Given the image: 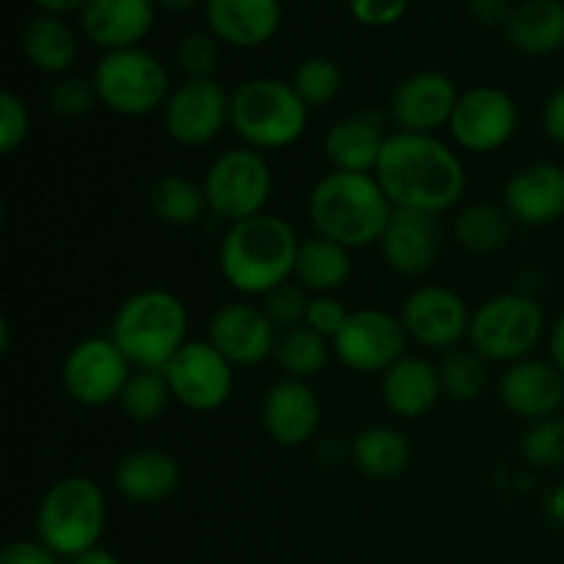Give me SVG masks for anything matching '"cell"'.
Wrapping results in <instances>:
<instances>
[{"label": "cell", "instance_id": "48", "mask_svg": "<svg viewBox=\"0 0 564 564\" xmlns=\"http://www.w3.org/2000/svg\"><path fill=\"white\" fill-rule=\"evenodd\" d=\"M33 3L42 9V14L64 17L72 14V11H83V6H86L88 0H33Z\"/></svg>", "mask_w": 564, "mask_h": 564}, {"label": "cell", "instance_id": "34", "mask_svg": "<svg viewBox=\"0 0 564 564\" xmlns=\"http://www.w3.org/2000/svg\"><path fill=\"white\" fill-rule=\"evenodd\" d=\"M171 400H174V394H171L169 380L160 369H135L127 380L124 391H121L119 405L127 419L149 424L163 416Z\"/></svg>", "mask_w": 564, "mask_h": 564}, {"label": "cell", "instance_id": "32", "mask_svg": "<svg viewBox=\"0 0 564 564\" xmlns=\"http://www.w3.org/2000/svg\"><path fill=\"white\" fill-rule=\"evenodd\" d=\"M330 352H334V345L325 336L314 334L308 325H297V328L281 330L273 358L284 369L286 378L312 380L328 367Z\"/></svg>", "mask_w": 564, "mask_h": 564}, {"label": "cell", "instance_id": "1", "mask_svg": "<svg viewBox=\"0 0 564 564\" xmlns=\"http://www.w3.org/2000/svg\"><path fill=\"white\" fill-rule=\"evenodd\" d=\"M394 209L438 215L457 207L466 193V165L438 135L391 132L375 169Z\"/></svg>", "mask_w": 564, "mask_h": 564}, {"label": "cell", "instance_id": "5", "mask_svg": "<svg viewBox=\"0 0 564 564\" xmlns=\"http://www.w3.org/2000/svg\"><path fill=\"white\" fill-rule=\"evenodd\" d=\"M308 105L292 83L279 77H253L231 91L229 127L242 147L257 152L286 149L303 138L308 127Z\"/></svg>", "mask_w": 564, "mask_h": 564}, {"label": "cell", "instance_id": "38", "mask_svg": "<svg viewBox=\"0 0 564 564\" xmlns=\"http://www.w3.org/2000/svg\"><path fill=\"white\" fill-rule=\"evenodd\" d=\"M521 455L534 468H556L564 463V419L551 416L529 424L521 438Z\"/></svg>", "mask_w": 564, "mask_h": 564}, {"label": "cell", "instance_id": "12", "mask_svg": "<svg viewBox=\"0 0 564 564\" xmlns=\"http://www.w3.org/2000/svg\"><path fill=\"white\" fill-rule=\"evenodd\" d=\"M330 345L334 356L352 372L383 375L402 356H408V330L402 319L386 308H352L345 328Z\"/></svg>", "mask_w": 564, "mask_h": 564}, {"label": "cell", "instance_id": "39", "mask_svg": "<svg viewBox=\"0 0 564 564\" xmlns=\"http://www.w3.org/2000/svg\"><path fill=\"white\" fill-rule=\"evenodd\" d=\"M308 301H312V295H308V292L303 290L295 279H292V281H286V284L275 286L273 292H268L262 301V308L275 328L290 330V328H297V325L306 323Z\"/></svg>", "mask_w": 564, "mask_h": 564}, {"label": "cell", "instance_id": "19", "mask_svg": "<svg viewBox=\"0 0 564 564\" xmlns=\"http://www.w3.org/2000/svg\"><path fill=\"white\" fill-rule=\"evenodd\" d=\"M499 400L512 416L529 424L551 419L564 405V375L551 361L523 358L501 375Z\"/></svg>", "mask_w": 564, "mask_h": 564}, {"label": "cell", "instance_id": "43", "mask_svg": "<svg viewBox=\"0 0 564 564\" xmlns=\"http://www.w3.org/2000/svg\"><path fill=\"white\" fill-rule=\"evenodd\" d=\"M411 0H347L352 17H356L361 25L369 28H389L397 20H402V14L408 11Z\"/></svg>", "mask_w": 564, "mask_h": 564}, {"label": "cell", "instance_id": "49", "mask_svg": "<svg viewBox=\"0 0 564 564\" xmlns=\"http://www.w3.org/2000/svg\"><path fill=\"white\" fill-rule=\"evenodd\" d=\"M69 564H121V560L105 549H91V551H86V554L69 560Z\"/></svg>", "mask_w": 564, "mask_h": 564}, {"label": "cell", "instance_id": "28", "mask_svg": "<svg viewBox=\"0 0 564 564\" xmlns=\"http://www.w3.org/2000/svg\"><path fill=\"white\" fill-rule=\"evenodd\" d=\"M507 39L527 55H551L564 47L562 0H527L507 20Z\"/></svg>", "mask_w": 564, "mask_h": 564}, {"label": "cell", "instance_id": "30", "mask_svg": "<svg viewBox=\"0 0 564 564\" xmlns=\"http://www.w3.org/2000/svg\"><path fill=\"white\" fill-rule=\"evenodd\" d=\"M22 50L44 75H66L75 66L77 39L61 17L39 14L22 31Z\"/></svg>", "mask_w": 564, "mask_h": 564}, {"label": "cell", "instance_id": "47", "mask_svg": "<svg viewBox=\"0 0 564 564\" xmlns=\"http://www.w3.org/2000/svg\"><path fill=\"white\" fill-rule=\"evenodd\" d=\"M549 350H551V364H554V367L564 375V312L556 317V323L551 325Z\"/></svg>", "mask_w": 564, "mask_h": 564}, {"label": "cell", "instance_id": "46", "mask_svg": "<svg viewBox=\"0 0 564 564\" xmlns=\"http://www.w3.org/2000/svg\"><path fill=\"white\" fill-rule=\"evenodd\" d=\"M543 130L545 135L551 138L554 143L564 147V83L545 99L543 108Z\"/></svg>", "mask_w": 564, "mask_h": 564}, {"label": "cell", "instance_id": "37", "mask_svg": "<svg viewBox=\"0 0 564 564\" xmlns=\"http://www.w3.org/2000/svg\"><path fill=\"white\" fill-rule=\"evenodd\" d=\"M176 66L185 80H215L220 66V39L213 31H191L176 44Z\"/></svg>", "mask_w": 564, "mask_h": 564}, {"label": "cell", "instance_id": "23", "mask_svg": "<svg viewBox=\"0 0 564 564\" xmlns=\"http://www.w3.org/2000/svg\"><path fill=\"white\" fill-rule=\"evenodd\" d=\"M182 482V468L171 452L135 449L127 452L113 474V485L121 499L132 505H158L176 494Z\"/></svg>", "mask_w": 564, "mask_h": 564}, {"label": "cell", "instance_id": "51", "mask_svg": "<svg viewBox=\"0 0 564 564\" xmlns=\"http://www.w3.org/2000/svg\"><path fill=\"white\" fill-rule=\"evenodd\" d=\"M549 516L554 518L556 523H564V485L549 496Z\"/></svg>", "mask_w": 564, "mask_h": 564}, {"label": "cell", "instance_id": "26", "mask_svg": "<svg viewBox=\"0 0 564 564\" xmlns=\"http://www.w3.org/2000/svg\"><path fill=\"white\" fill-rule=\"evenodd\" d=\"M383 121L378 113H352L336 121L325 135L323 149L334 171H350V174H375L378 160L386 147Z\"/></svg>", "mask_w": 564, "mask_h": 564}, {"label": "cell", "instance_id": "11", "mask_svg": "<svg viewBox=\"0 0 564 564\" xmlns=\"http://www.w3.org/2000/svg\"><path fill=\"white\" fill-rule=\"evenodd\" d=\"M171 394L182 408L213 413L235 394V364L209 339H191L163 369Z\"/></svg>", "mask_w": 564, "mask_h": 564}, {"label": "cell", "instance_id": "31", "mask_svg": "<svg viewBox=\"0 0 564 564\" xmlns=\"http://www.w3.org/2000/svg\"><path fill=\"white\" fill-rule=\"evenodd\" d=\"M149 207L165 226H191L209 209L202 182L185 174L160 176L149 193Z\"/></svg>", "mask_w": 564, "mask_h": 564}, {"label": "cell", "instance_id": "42", "mask_svg": "<svg viewBox=\"0 0 564 564\" xmlns=\"http://www.w3.org/2000/svg\"><path fill=\"white\" fill-rule=\"evenodd\" d=\"M347 317H350V308H347L336 295H312V301H308L306 323L303 325H308L314 334L334 341L336 334L345 328Z\"/></svg>", "mask_w": 564, "mask_h": 564}, {"label": "cell", "instance_id": "14", "mask_svg": "<svg viewBox=\"0 0 564 564\" xmlns=\"http://www.w3.org/2000/svg\"><path fill=\"white\" fill-rule=\"evenodd\" d=\"M471 308L446 286H419L405 297L400 319L408 330V339L427 350H455L471 330Z\"/></svg>", "mask_w": 564, "mask_h": 564}, {"label": "cell", "instance_id": "2", "mask_svg": "<svg viewBox=\"0 0 564 564\" xmlns=\"http://www.w3.org/2000/svg\"><path fill=\"white\" fill-rule=\"evenodd\" d=\"M301 237L281 215L259 213L231 224L218 248L220 275L246 297H264L295 279Z\"/></svg>", "mask_w": 564, "mask_h": 564}, {"label": "cell", "instance_id": "20", "mask_svg": "<svg viewBox=\"0 0 564 564\" xmlns=\"http://www.w3.org/2000/svg\"><path fill=\"white\" fill-rule=\"evenodd\" d=\"M323 419V405L308 380L281 378L262 400V427L270 438L286 449L308 444Z\"/></svg>", "mask_w": 564, "mask_h": 564}, {"label": "cell", "instance_id": "4", "mask_svg": "<svg viewBox=\"0 0 564 564\" xmlns=\"http://www.w3.org/2000/svg\"><path fill=\"white\" fill-rule=\"evenodd\" d=\"M191 314L185 301L169 290H141L121 301L108 336L135 369H160L187 345Z\"/></svg>", "mask_w": 564, "mask_h": 564}, {"label": "cell", "instance_id": "15", "mask_svg": "<svg viewBox=\"0 0 564 564\" xmlns=\"http://www.w3.org/2000/svg\"><path fill=\"white\" fill-rule=\"evenodd\" d=\"M231 94L215 80H185L171 91L163 108V127L180 147H207L229 127Z\"/></svg>", "mask_w": 564, "mask_h": 564}, {"label": "cell", "instance_id": "8", "mask_svg": "<svg viewBox=\"0 0 564 564\" xmlns=\"http://www.w3.org/2000/svg\"><path fill=\"white\" fill-rule=\"evenodd\" d=\"M99 105L119 116L141 119L165 108L171 97V77L163 61L141 47L110 50L99 58L91 75Z\"/></svg>", "mask_w": 564, "mask_h": 564}, {"label": "cell", "instance_id": "16", "mask_svg": "<svg viewBox=\"0 0 564 564\" xmlns=\"http://www.w3.org/2000/svg\"><path fill=\"white\" fill-rule=\"evenodd\" d=\"M281 330L270 323L262 306L248 301H231L215 308L207 325V339L229 358L235 367H259L273 358Z\"/></svg>", "mask_w": 564, "mask_h": 564}, {"label": "cell", "instance_id": "24", "mask_svg": "<svg viewBox=\"0 0 564 564\" xmlns=\"http://www.w3.org/2000/svg\"><path fill=\"white\" fill-rule=\"evenodd\" d=\"M207 25L231 47H259L281 28V0H207Z\"/></svg>", "mask_w": 564, "mask_h": 564}, {"label": "cell", "instance_id": "7", "mask_svg": "<svg viewBox=\"0 0 564 564\" xmlns=\"http://www.w3.org/2000/svg\"><path fill=\"white\" fill-rule=\"evenodd\" d=\"M545 334V312L534 297L521 292L494 295L471 314L468 347L488 364H516L532 358Z\"/></svg>", "mask_w": 564, "mask_h": 564}, {"label": "cell", "instance_id": "29", "mask_svg": "<svg viewBox=\"0 0 564 564\" xmlns=\"http://www.w3.org/2000/svg\"><path fill=\"white\" fill-rule=\"evenodd\" d=\"M350 460L364 477L397 479L411 466V441L402 430L372 424L352 438Z\"/></svg>", "mask_w": 564, "mask_h": 564}, {"label": "cell", "instance_id": "36", "mask_svg": "<svg viewBox=\"0 0 564 564\" xmlns=\"http://www.w3.org/2000/svg\"><path fill=\"white\" fill-rule=\"evenodd\" d=\"M292 88L297 97L308 105V108H323V105L334 102L341 91V69L336 61L314 55L306 58L292 75Z\"/></svg>", "mask_w": 564, "mask_h": 564}, {"label": "cell", "instance_id": "40", "mask_svg": "<svg viewBox=\"0 0 564 564\" xmlns=\"http://www.w3.org/2000/svg\"><path fill=\"white\" fill-rule=\"evenodd\" d=\"M94 105H99L97 88L86 77L66 75L50 91V110L58 119H83V116L91 113Z\"/></svg>", "mask_w": 564, "mask_h": 564}, {"label": "cell", "instance_id": "18", "mask_svg": "<svg viewBox=\"0 0 564 564\" xmlns=\"http://www.w3.org/2000/svg\"><path fill=\"white\" fill-rule=\"evenodd\" d=\"M441 240H444V231H441L438 215L394 209L378 246L386 264L397 275L422 279L438 259Z\"/></svg>", "mask_w": 564, "mask_h": 564}, {"label": "cell", "instance_id": "21", "mask_svg": "<svg viewBox=\"0 0 564 564\" xmlns=\"http://www.w3.org/2000/svg\"><path fill=\"white\" fill-rule=\"evenodd\" d=\"M505 209L523 226H551L564 218V165L532 163L505 185Z\"/></svg>", "mask_w": 564, "mask_h": 564}, {"label": "cell", "instance_id": "6", "mask_svg": "<svg viewBox=\"0 0 564 564\" xmlns=\"http://www.w3.org/2000/svg\"><path fill=\"white\" fill-rule=\"evenodd\" d=\"M108 523L105 494L91 477L72 474L47 488L36 507V540L61 560H75L99 549Z\"/></svg>", "mask_w": 564, "mask_h": 564}, {"label": "cell", "instance_id": "44", "mask_svg": "<svg viewBox=\"0 0 564 564\" xmlns=\"http://www.w3.org/2000/svg\"><path fill=\"white\" fill-rule=\"evenodd\" d=\"M0 564H64L42 540H14L0 551Z\"/></svg>", "mask_w": 564, "mask_h": 564}, {"label": "cell", "instance_id": "33", "mask_svg": "<svg viewBox=\"0 0 564 564\" xmlns=\"http://www.w3.org/2000/svg\"><path fill=\"white\" fill-rule=\"evenodd\" d=\"M455 240L471 253H494L510 240V215L496 204H466L455 215Z\"/></svg>", "mask_w": 564, "mask_h": 564}, {"label": "cell", "instance_id": "45", "mask_svg": "<svg viewBox=\"0 0 564 564\" xmlns=\"http://www.w3.org/2000/svg\"><path fill=\"white\" fill-rule=\"evenodd\" d=\"M468 14L485 28L507 25V20L512 17L510 0H468Z\"/></svg>", "mask_w": 564, "mask_h": 564}, {"label": "cell", "instance_id": "10", "mask_svg": "<svg viewBox=\"0 0 564 564\" xmlns=\"http://www.w3.org/2000/svg\"><path fill=\"white\" fill-rule=\"evenodd\" d=\"M135 372L110 336H88L64 358L61 383L69 400L83 408H105L121 400L127 380Z\"/></svg>", "mask_w": 564, "mask_h": 564}, {"label": "cell", "instance_id": "17", "mask_svg": "<svg viewBox=\"0 0 564 564\" xmlns=\"http://www.w3.org/2000/svg\"><path fill=\"white\" fill-rule=\"evenodd\" d=\"M455 80L444 72H416L397 86L391 97V119L397 130L413 135H435L441 127H449L457 108Z\"/></svg>", "mask_w": 564, "mask_h": 564}, {"label": "cell", "instance_id": "35", "mask_svg": "<svg viewBox=\"0 0 564 564\" xmlns=\"http://www.w3.org/2000/svg\"><path fill=\"white\" fill-rule=\"evenodd\" d=\"M444 394L455 402H474L488 383V361L474 347H455L438 367Z\"/></svg>", "mask_w": 564, "mask_h": 564}, {"label": "cell", "instance_id": "13", "mask_svg": "<svg viewBox=\"0 0 564 564\" xmlns=\"http://www.w3.org/2000/svg\"><path fill=\"white\" fill-rule=\"evenodd\" d=\"M518 105L505 88L474 86L460 91L449 132L466 152L488 154L507 147L518 132Z\"/></svg>", "mask_w": 564, "mask_h": 564}, {"label": "cell", "instance_id": "3", "mask_svg": "<svg viewBox=\"0 0 564 564\" xmlns=\"http://www.w3.org/2000/svg\"><path fill=\"white\" fill-rule=\"evenodd\" d=\"M391 213L394 207L375 174L330 171L308 193L314 235L328 237L350 251L380 242Z\"/></svg>", "mask_w": 564, "mask_h": 564}, {"label": "cell", "instance_id": "50", "mask_svg": "<svg viewBox=\"0 0 564 564\" xmlns=\"http://www.w3.org/2000/svg\"><path fill=\"white\" fill-rule=\"evenodd\" d=\"M198 3H202V0H154V6L169 11V14H187V11L196 9Z\"/></svg>", "mask_w": 564, "mask_h": 564}, {"label": "cell", "instance_id": "27", "mask_svg": "<svg viewBox=\"0 0 564 564\" xmlns=\"http://www.w3.org/2000/svg\"><path fill=\"white\" fill-rule=\"evenodd\" d=\"M350 248L319 235L301 240L295 262V281L308 295H336L350 281Z\"/></svg>", "mask_w": 564, "mask_h": 564}, {"label": "cell", "instance_id": "22", "mask_svg": "<svg viewBox=\"0 0 564 564\" xmlns=\"http://www.w3.org/2000/svg\"><path fill=\"white\" fill-rule=\"evenodd\" d=\"M154 0H88L80 11L86 36L105 53L138 47L154 25Z\"/></svg>", "mask_w": 564, "mask_h": 564}, {"label": "cell", "instance_id": "9", "mask_svg": "<svg viewBox=\"0 0 564 564\" xmlns=\"http://www.w3.org/2000/svg\"><path fill=\"white\" fill-rule=\"evenodd\" d=\"M207 207L226 224H240L259 213H268L273 193V169L264 152L251 147H231L209 163L202 180Z\"/></svg>", "mask_w": 564, "mask_h": 564}, {"label": "cell", "instance_id": "25", "mask_svg": "<svg viewBox=\"0 0 564 564\" xmlns=\"http://www.w3.org/2000/svg\"><path fill=\"white\" fill-rule=\"evenodd\" d=\"M380 394L394 416H424L438 405L441 394H444L438 367L422 356H402L380 378Z\"/></svg>", "mask_w": 564, "mask_h": 564}, {"label": "cell", "instance_id": "41", "mask_svg": "<svg viewBox=\"0 0 564 564\" xmlns=\"http://www.w3.org/2000/svg\"><path fill=\"white\" fill-rule=\"evenodd\" d=\"M31 135V110L14 91L0 94V154H11Z\"/></svg>", "mask_w": 564, "mask_h": 564}]
</instances>
